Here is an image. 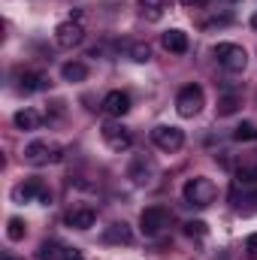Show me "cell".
<instances>
[{"label":"cell","instance_id":"22","mask_svg":"<svg viewBox=\"0 0 257 260\" xmlns=\"http://www.w3.org/2000/svg\"><path fill=\"white\" fill-rule=\"evenodd\" d=\"M6 236H9L12 242L24 239V221H21V218H9V224H6Z\"/></svg>","mask_w":257,"mask_h":260},{"label":"cell","instance_id":"2","mask_svg":"<svg viewBox=\"0 0 257 260\" xmlns=\"http://www.w3.org/2000/svg\"><path fill=\"white\" fill-rule=\"evenodd\" d=\"M24 160L34 164V167L55 164V160H61V145L58 142H49V139H34V142L24 145Z\"/></svg>","mask_w":257,"mask_h":260},{"label":"cell","instance_id":"8","mask_svg":"<svg viewBox=\"0 0 257 260\" xmlns=\"http://www.w3.org/2000/svg\"><path fill=\"white\" fill-rule=\"evenodd\" d=\"M85 40V27H82V18H70V21H61L55 27V43L61 49H73Z\"/></svg>","mask_w":257,"mask_h":260},{"label":"cell","instance_id":"18","mask_svg":"<svg viewBox=\"0 0 257 260\" xmlns=\"http://www.w3.org/2000/svg\"><path fill=\"white\" fill-rule=\"evenodd\" d=\"M61 76H64V82H85L88 79V67L82 61H67L61 67Z\"/></svg>","mask_w":257,"mask_h":260},{"label":"cell","instance_id":"20","mask_svg":"<svg viewBox=\"0 0 257 260\" xmlns=\"http://www.w3.org/2000/svg\"><path fill=\"white\" fill-rule=\"evenodd\" d=\"M236 109H239V97L236 94H227V97L218 100V115H233Z\"/></svg>","mask_w":257,"mask_h":260},{"label":"cell","instance_id":"17","mask_svg":"<svg viewBox=\"0 0 257 260\" xmlns=\"http://www.w3.org/2000/svg\"><path fill=\"white\" fill-rule=\"evenodd\" d=\"M12 121H15L18 130H37L43 118H40V112H34V109H18V112L12 115Z\"/></svg>","mask_w":257,"mask_h":260},{"label":"cell","instance_id":"11","mask_svg":"<svg viewBox=\"0 0 257 260\" xmlns=\"http://www.w3.org/2000/svg\"><path fill=\"white\" fill-rule=\"evenodd\" d=\"M160 46L170 52V55H185L188 52V34L173 27V30H164L160 34Z\"/></svg>","mask_w":257,"mask_h":260},{"label":"cell","instance_id":"6","mask_svg":"<svg viewBox=\"0 0 257 260\" xmlns=\"http://www.w3.org/2000/svg\"><path fill=\"white\" fill-rule=\"evenodd\" d=\"M151 142L160 148V151H179L182 145H185V133L179 127H173V124H157V127L151 130Z\"/></svg>","mask_w":257,"mask_h":260},{"label":"cell","instance_id":"27","mask_svg":"<svg viewBox=\"0 0 257 260\" xmlns=\"http://www.w3.org/2000/svg\"><path fill=\"white\" fill-rule=\"evenodd\" d=\"M206 0H182V6H188V9H194V6H203Z\"/></svg>","mask_w":257,"mask_h":260},{"label":"cell","instance_id":"16","mask_svg":"<svg viewBox=\"0 0 257 260\" xmlns=\"http://www.w3.org/2000/svg\"><path fill=\"white\" fill-rule=\"evenodd\" d=\"M167 6H170V0H139V15L148 21H157Z\"/></svg>","mask_w":257,"mask_h":260},{"label":"cell","instance_id":"1","mask_svg":"<svg viewBox=\"0 0 257 260\" xmlns=\"http://www.w3.org/2000/svg\"><path fill=\"white\" fill-rule=\"evenodd\" d=\"M182 197H185V203H188V206L206 209V206H212V203H215V197H218V185H215L212 179H206V176H194V179L185 182Z\"/></svg>","mask_w":257,"mask_h":260},{"label":"cell","instance_id":"5","mask_svg":"<svg viewBox=\"0 0 257 260\" xmlns=\"http://www.w3.org/2000/svg\"><path fill=\"white\" fill-rule=\"evenodd\" d=\"M170 221H173V215H170V209H164V206H148V209H142V215H139V227H142L145 236L164 233V230L170 227Z\"/></svg>","mask_w":257,"mask_h":260},{"label":"cell","instance_id":"15","mask_svg":"<svg viewBox=\"0 0 257 260\" xmlns=\"http://www.w3.org/2000/svg\"><path fill=\"white\" fill-rule=\"evenodd\" d=\"M130 179H133V185H148L151 182V176H154V164L151 160H145V157H136L133 164H130Z\"/></svg>","mask_w":257,"mask_h":260},{"label":"cell","instance_id":"9","mask_svg":"<svg viewBox=\"0 0 257 260\" xmlns=\"http://www.w3.org/2000/svg\"><path fill=\"white\" fill-rule=\"evenodd\" d=\"M103 142L112 148V151H127L133 145V136H130L127 127L121 124H103Z\"/></svg>","mask_w":257,"mask_h":260},{"label":"cell","instance_id":"12","mask_svg":"<svg viewBox=\"0 0 257 260\" xmlns=\"http://www.w3.org/2000/svg\"><path fill=\"white\" fill-rule=\"evenodd\" d=\"M64 221H67V227H73V230H91L94 221H97V212L88 209V206H82V209H70Z\"/></svg>","mask_w":257,"mask_h":260},{"label":"cell","instance_id":"28","mask_svg":"<svg viewBox=\"0 0 257 260\" xmlns=\"http://www.w3.org/2000/svg\"><path fill=\"white\" fill-rule=\"evenodd\" d=\"M251 27H254V30H257V12H254V15H251Z\"/></svg>","mask_w":257,"mask_h":260},{"label":"cell","instance_id":"19","mask_svg":"<svg viewBox=\"0 0 257 260\" xmlns=\"http://www.w3.org/2000/svg\"><path fill=\"white\" fill-rule=\"evenodd\" d=\"M233 139H239V142H257V127L251 121H242L239 127L233 130Z\"/></svg>","mask_w":257,"mask_h":260},{"label":"cell","instance_id":"7","mask_svg":"<svg viewBox=\"0 0 257 260\" xmlns=\"http://www.w3.org/2000/svg\"><path fill=\"white\" fill-rule=\"evenodd\" d=\"M12 200H15V203H34V200L49 203L52 194L46 191V185H43L40 179H24L21 185H15V188H12Z\"/></svg>","mask_w":257,"mask_h":260},{"label":"cell","instance_id":"13","mask_svg":"<svg viewBox=\"0 0 257 260\" xmlns=\"http://www.w3.org/2000/svg\"><path fill=\"white\" fill-rule=\"evenodd\" d=\"M103 242H106V245H130V242H133V230H130L124 221H121V224L115 221V224H109V227L103 230Z\"/></svg>","mask_w":257,"mask_h":260},{"label":"cell","instance_id":"14","mask_svg":"<svg viewBox=\"0 0 257 260\" xmlns=\"http://www.w3.org/2000/svg\"><path fill=\"white\" fill-rule=\"evenodd\" d=\"M18 88H21L24 94L46 91V88H49V79H46L43 73H37V70H24V73H18Z\"/></svg>","mask_w":257,"mask_h":260},{"label":"cell","instance_id":"10","mask_svg":"<svg viewBox=\"0 0 257 260\" xmlns=\"http://www.w3.org/2000/svg\"><path fill=\"white\" fill-rule=\"evenodd\" d=\"M100 109H103L109 118H121V115H127L130 112V97L124 94V91H109V94L103 97Z\"/></svg>","mask_w":257,"mask_h":260},{"label":"cell","instance_id":"24","mask_svg":"<svg viewBox=\"0 0 257 260\" xmlns=\"http://www.w3.org/2000/svg\"><path fill=\"white\" fill-rule=\"evenodd\" d=\"M185 233H188V236H206L209 227H206V221H188V224H185Z\"/></svg>","mask_w":257,"mask_h":260},{"label":"cell","instance_id":"26","mask_svg":"<svg viewBox=\"0 0 257 260\" xmlns=\"http://www.w3.org/2000/svg\"><path fill=\"white\" fill-rule=\"evenodd\" d=\"M61 257H64V260H85L79 248H64V254H61Z\"/></svg>","mask_w":257,"mask_h":260},{"label":"cell","instance_id":"21","mask_svg":"<svg viewBox=\"0 0 257 260\" xmlns=\"http://www.w3.org/2000/svg\"><path fill=\"white\" fill-rule=\"evenodd\" d=\"M130 58H133L136 64H145V61H151V49H148L145 43H133V46H130Z\"/></svg>","mask_w":257,"mask_h":260},{"label":"cell","instance_id":"25","mask_svg":"<svg viewBox=\"0 0 257 260\" xmlns=\"http://www.w3.org/2000/svg\"><path fill=\"white\" fill-rule=\"evenodd\" d=\"M245 251H248L251 260H257V233H251V236L245 239Z\"/></svg>","mask_w":257,"mask_h":260},{"label":"cell","instance_id":"4","mask_svg":"<svg viewBox=\"0 0 257 260\" xmlns=\"http://www.w3.org/2000/svg\"><path fill=\"white\" fill-rule=\"evenodd\" d=\"M215 58H218V64L224 67L227 73H242L245 64H248L245 49L236 46V43H218V46H215Z\"/></svg>","mask_w":257,"mask_h":260},{"label":"cell","instance_id":"23","mask_svg":"<svg viewBox=\"0 0 257 260\" xmlns=\"http://www.w3.org/2000/svg\"><path fill=\"white\" fill-rule=\"evenodd\" d=\"M58 254H64V251H58V242H43L37 251V260H58Z\"/></svg>","mask_w":257,"mask_h":260},{"label":"cell","instance_id":"3","mask_svg":"<svg viewBox=\"0 0 257 260\" xmlns=\"http://www.w3.org/2000/svg\"><path fill=\"white\" fill-rule=\"evenodd\" d=\"M206 106V94H203V88L200 85H185L179 94H176V109H179V115L182 118H194V115H200V109Z\"/></svg>","mask_w":257,"mask_h":260}]
</instances>
